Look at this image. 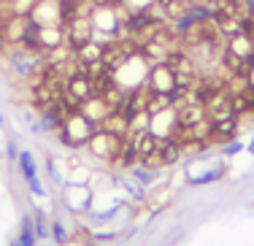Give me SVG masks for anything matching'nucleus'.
I'll return each mask as SVG.
<instances>
[{
	"mask_svg": "<svg viewBox=\"0 0 254 246\" xmlns=\"http://www.w3.org/2000/svg\"><path fill=\"white\" fill-rule=\"evenodd\" d=\"M97 130L100 127H97L92 119H86L82 111H71V114H65V119H62V124L54 130V135H57V141L68 149H84Z\"/></svg>",
	"mask_w": 254,
	"mask_h": 246,
	"instance_id": "f257e3e1",
	"label": "nucleus"
},
{
	"mask_svg": "<svg viewBox=\"0 0 254 246\" xmlns=\"http://www.w3.org/2000/svg\"><path fill=\"white\" fill-rule=\"evenodd\" d=\"M227 173V165L222 160H206L203 154H198L195 160L187 163V181L189 187H206V184H213V181L224 179Z\"/></svg>",
	"mask_w": 254,
	"mask_h": 246,
	"instance_id": "f03ea898",
	"label": "nucleus"
},
{
	"mask_svg": "<svg viewBox=\"0 0 254 246\" xmlns=\"http://www.w3.org/2000/svg\"><path fill=\"white\" fill-rule=\"evenodd\" d=\"M122 144H125V138L111 135V133H106V130H97L84 149H86V152H89L95 160H100V163H106V165H114L117 154L122 152Z\"/></svg>",
	"mask_w": 254,
	"mask_h": 246,
	"instance_id": "7ed1b4c3",
	"label": "nucleus"
},
{
	"mask_svg": "<svg viewBox=\"0 0 254 246\" xmlns=\"http://www.w3.org/2000/svg\"><path fill=\"white\" fill-rule=\"evenodd\" d=\"M176 71L170 68V62H154L149 65L146 73V89L149 92H176Z\"/></svg>",
	"mask_w": 254,
	"mask_h": 246,
	"instance_id": "20e7f679",
	"label": "nucleus"
},
{
	"mask_svg": "<svg viewBox=\"0 0 254 246\" xmlns=\"http://www.w3.org/2000/svg\"><path fill=\"white\" fill-rule=\"evenodd\" d=\"M62 203H65V208L73 211V214H89L92 190L86 184H71V181H65V184H62Z\"/></svg>",
	"mask_w": 254,
	"mask_h": 246,
	"instance_id": "39448f33",
	"label": "nucleus"
},
{
	"mask_svg": "<svg viewBox=\"0 0 254 246\" xmlns=\"http://www.w3.org/2000/svg\"><path fill=\"white\" fill-rule=\"evenodd\" d=\"M68 43V36H65V25H38L36 30V49L38 51H51L57 46Z\"/></svg>",
	"mask_w": 254,
	"mask_h": 246,
	"instance_id": "423d86ee",
	"label": "nucleus"
},
{
	"mask_svg": "<svg viewBox=\"0 0 254 246\" xmlns=\"http://www.w3.org/2000/svg\"><path fill=\"white\" fill-rule=\"evenodd\" d=\"M30 19L36 25H62L65 16H62V3L60 0H38L36 8L30 11Z\"/></svg>",
	"mask_w": 254,
	"mask_h": 246,
	"instance_id": "0eeeda50",
	"label": "nucleus"
},
{
	"mask_svg": "<svg viewBox=\"0 0 254 246\" xmlns=\"http://www.w3.org/2000/svg\"><path fill=\"white\" fill-rule=\"evenodd\" d=\"M65 36L68 43L73 49H79L82 43H86L92 38V19L89 16H73V19L65 22Z\"/></svg>",
	"mask_w": 254,
	"mask_h": 246,
	"instance_id": "6e6552de",
	"label": "nucleus"
},
{
	"mask_svg": "<svg viewBox=\"0 0 254 246\" xmlns=\"http://www.w3.org/2000/svg\"><path fill=\"white\" fill-rule=\"evenodd\" d=\"M65 106L62 103H51V106L38 108V133H54L65 119Z\"/></svg>",
	"mask_w": 254,
	"mask_h": 246,
	"instance_id": "1a4fd4ad",
	"label": "nucleus"
},
{
	"mask_svg": "<svg viewBox=\"0 0 254 246\" xmlns=\"http://www.w3.org/2000/svg\"><path fill=\"white\" fill-rule=\"evenodd\" d=\"M79 111H82L86 119H92V122H95L97 127H100V124H103V119H106L108 114L114 111V108L108 106V103L103 100L100 95H92L89 100H84V103H82V108H79Z\"/></svg>",
	"mask_w": 254,
	"mask_h": 246,
	"instance_id": "9d476101",
	"label": "nucleus"
},
{
	"mask_svg": "<svg viewBox=\"0 0 254 246\" xmlns=\"http://www.w3.org/2000/svg\"><path fill=\"white\" fill-rule=\"evenodd\" d=\"M100 130H106V133H111V135H119V138H127V135H130V119H127L122 111H111L103 119Z\"/></svg>",
	"mask_w": 254,
	"mask_h": 246,
	"instance_id": "9b49d317",
	"label": "nucleus"
},
{
	"mask_svg": "<svg viewBox=\"0 0 254 246\" xmlns=\"http://www.w3.org/2000/svg\"><path fill=\"white\" fill-rule=\"evenodd\" d=\"M73 54H76L79 65H89V62H100L103 54H106V46H100V43H95L89 38L86 43H82L79 49H73Z\"/></svg>",
	"mask_w": 254,
	"mask_h": 246,
	"instance_id": "f8f14e48",
	"label": "nucleus"
},
{
	"mask_svg": "<svg viewBox=\"0 0 254 246\" xmlns=\"http://www.w3.org/2000/svg\"><path fill=\"white\" fill-rule=\"evenodd\" d=\"M16 165H19V173H22V179H25L27 184L38 179V163H36V157H33V152L22 149L19 157H16Z\"/></svg>",
	"mask_w": 254,
	"mask_h": 246,
	"instance_id": "ddd939ff",
	"label": "nucleus"
},
{
	"mask_svg": "<svg viewBox=\"0 0 254 246\" xmlns=\"http://www.w3.org/2000/svg\"><path fill=\"white\" fill-rule=\"evenodd\" d=\"M38 236H36V227H33V216H22V225H19V236L11 246H36Z\"/></svg>",
	"mask_w": 254,
	"mask_h": 246,
	"instance_id": "4468645a",
	"label": "nucleus"
},
{
	"mask_svg": "<svg viewBox=\"0 0 254 246\" xmlns=\"http://www.w3.org/2000/svg\"><path fill=\"white\" fill-rule=\"evenodd\" d=\"M119 184H122V190H125L127 195L132 198V200H143V198H146V187H143V184H138V181L132 179L130 173L122 176V179H119Z\"/></svg>",
	"mask_w": 254,
	"mask_h": 246,
	"instance_id": "2eb2a0df",
	"label": "nucleus"
},
{
	"mask_svg": "<svg viewBox=\"0 0 254 246\" xmlns=\"http://www.w3.org/2000/svg\"><path fill=\"white\" fill-rule=\"evenodd\" d=\"M49 233H51V241H54L57 246H62V244H68V227L62 225V219H51V225H49Z\"/></svg>",
	"mask_w": 254,
	"mask_h": 246,
	"instance_id": "dca6fc26",
	"label": "nucleus"
},
{
	"mask_svg": "<svg viewBox=\"0 0 254 246\" xmlns=\"http://www.w3.org/2000/svg\"><path fill=\"white\" fill-rule=\"evenodd\" d=\"M33 227H36L38 241H43V238H51V233H49V222H46L43 211H36V214H33Z\"/></svg>",
	"mask_w": 254,
	"mask_h": 246,
	"instance_id": "f3484780",
	"label": "nucleus"
},
{
	"mask_svg": "<svg viewBox=\"0 0 254 246\" xmlns=\"http://www.w3.org/2000/svg\"><path fill=\"white\" fill-rule=\"evenodd\" d=\"M246 144H241L238 138H233V141H224L222 146H219V152L224 154V157H233V154H238V152H244Z\"/></svg>",
	"mask_w": 254,
	"mask_h": 246,
	"instance_id": "a211bd4d",
	"label": "nucleus"
},
{
	"mask_svg": "<svg viewBox=\"0 0 254 246\" xmlns=\"http://www.w3.org/2000/svg\"><path fill=\"white\" fill-rule=\"evenodd\" d=\"M46 170H49V176H51V181H54V184H65V176H62V170H60V163H57V160H49V163H46Z\"/></svg>",
	"mask_w": 254,
	"mask_h": 246,
	"instance_id": "6ab92c4d",
	"label": "nucleus"
},
{
	"mask_svg": "<svg viewBox=\"0 0 254 246\" xmlns=\"http://www.w3.org/2000/svg\"><path fill=\"white\" fill-rule=\"evenodd\" d=\"M5 154H8L11 163H16V157H19V149H16V141H8L5 144Z\"/></svg>",
	"mask_w": 254,
	"mask_h": 246,
	"instance_id": "aec40b11",
	"label": "nucleus"
},
{
	"mask_svg": "<svg viewBox=\"0 0 254 246\" xmlns=\"http://www.w3.org/2000/svg\"><path fill=\"white\" fill-rule=\"evenodd\" d=\"M244 79H246V84H249V89H254V62H249V65H246Z\"/></svg>",
	"mask_w": 254,
	"mask_h": 246,
	"instance_id": "412c9836",
	"label": "nucleus"
},
{
	"mask_svg": "<svg viewBox=\"0 0 254 246\" xmlns=\"http://www.w3.org/2000/svg\"><path fill=\"white\" fill-rule=\"evenodd\" d=\"M246 149H249V152H252V157H254V135H252V141H249V144H246Z\"/></svg>",
	"mask_w": 254,
	"mask_h": 246,
	"instance_id": "4be33fe9",
	"label": "nucleus"
},
{
	"mask_svg": "<svg viewBox=\"0 0 254 246\" xmlns=\"http://www.w3.org/2000/svg\"><path fill=\"white\" fill-rule=\"evenodd\" d=\"M249 100H252V106H254V89H249Z\"/></svg>",
	"mask_w": 254,
	"mask_h": 246,
	"instance_id": "5701e85b",
	"label": "nucleus"
},
{
	"mask_svg": "<svg viewBox=\"0 0 254 246\" xmlns=\"http://www.w3.org/2000/svg\"><path fill=\"white\" fill-rule=\"evenodd\" d=\"M3 124H5V117H3V114H0V127H3Z\"/></svg>",
	"mask_w": 254,
	"mask_h": 246,
	"instance_id": "b1692460",
	"label": "nucleus"
}]
</instances>
